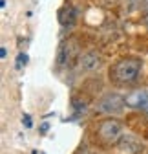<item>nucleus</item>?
Masks as SVG:
<instances>
[{
	"mask_svg": "<svg viewBox=\"0 0 148 154\" xmlns=\"http://www.w3.org/2000/svg\"><path fill=\"white\" fill-rule=\"evenodd\" d=\"M146 20H148V13H146Z\"/></svg>",
	"mask_w": 148,
	"mask_h": 154,
	"instance_id": "10",
	"label": "nucleus"
},
{
	"mask_svg": "<svg viewBox=\"0 0 148 154\" xmlns=\"http://www.w3.org/2000/svg\"><path fill=\"white\" fill-rule=\"evenodd\" d=\"M24 123H26V127H29V125H31V121H29V116H26V118H24Z\"/></svg>",
	"mask_w": 148,
	"mask_h": 154,
	"instance_id": "9",
	"label": "nucleus"
},
{
	"mask_svg": "<svg viewBox=\"0 0 148 154\" xmlns=\"http://www.w3.org/2000/svg\"><path fill=\"white\" fill-rule=\"evenodd\" d=\"M77 53V46L73 41H66L61 44L59 51H57V66H68L71 61H73V57H75Z\"/></svg>",
	"mask_w": 148,
	"mask_h": 154,
	"instance_id": "4",
	"label": "nucleus"
},
{
	"mask_svg": "<svg viewBox=\"0 0 148 154\" xmlns=\"http://www.w3.org/2000/svg\"><path fill=\"white\" fill-rule=\"evenodd\" d=\"M101 66V59H99V55L93 53V51H90L86 55H82V59H81V68L84 70H95Z\"/></svg>",
	"mask_w": 148,
	"mask_h": 154,
	"instance_id": "7",
	"label": "nucleus"
},
{
	"mask_svg": "<svg viewBox=\"0 0 148 154\" xmlns=\"http://www.w3.org/2000/svg\"><path fill=\"white\" fill-rule=\"evenodd\" d=\"M97 134H99V138H101L106 145H114V143H117V141L121 140V136H123V127H121V123H117L115 119H106V121H102V123L99 125Z\"/></svg>",
	"mask_w": 148,
	"mask_h": 154,
	"instance_id": "2",
	"label": "nucleus"
},
{
	"mask_svg": "<svg viewBox=\"0 0 148 154\" xmlns=\"http://www.w3.org/2000/svg\"><path fill=\"white\" fill-rule=\"evenodd\" d=\"M139 70H141V63L137 59H124L114 66L112 73H114V79L119 83H132L137 79Z\"/></svg>",
	"mask_w": 148,
	"mask_h": 154,
	"instance_id": "1",
	"label": "nucleus"
},
{
	"mask_svg": "<svg viewBox=\"0 0 148 154\" xmlns=\"http://www.w3.org/2000/svg\"><path fill=\"white\" fill-rule=\"evenodd\" d=\"M126 105V101L117 94H108L97 103V110L102 114H119L123 110V106Z\"/></svg>",
	"mask_w": 148,
	"mask_h": 154,
	"instance_id": "3",
	"label": "nucleus"
},
{
	"mask_svg": "<svg viewBox=\"0 0 148 154\" xmlns=\"http://www.w3.org/2000/svg\"><path fill=\"white\" fill-rule=\"evenodd\" d=\"M124 101H126V106H130V108L148 112V92L146 90H135L132 94H128Z\"/></svg>",
	"mask_w": 148,
	"mask_h": 154,
	"instance_id": "5",
	"label": "nucleus"
},
{
	"mask_svg": "<svg viewBox=\"0 0 148 154\" xmlns=\"http://www.w3.org/2000/svg\"><path fill=\"white\" fill-rule=\"evenodd\" d=\"M59 22L64 28H71L73 24L77 22V9L73 8V6H64L59 11Z\"/></svg>",
	"mask_w": 148,
	"mask_h": 154,
	"instance_id": "6",
	"label": "nucleus"
},
{
	"mask_svg": "<svg viewBox=\"0 0 148 154\" xmlns=\"http://www.w3.org/2000/svg\"><path fill=\"white\" fill-rule=\"evenodd\" d=\"M26 63H28V57L20 53V55H18V63H16V66L20 68V66H22V64H26Z\"/></svg>",
	"mask_w": 148,
	"mask_h": 154,
	"instance_id": "8",
	"label": "nucleus"
}]
</instances>
